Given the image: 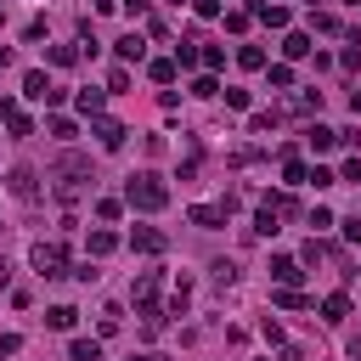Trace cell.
<instances>
[{
  "label": "cell",
  "instance_id": "6da1fadb",
  "mask_svg": "<svg viewBox=\"0 0 361 361\" xmlns=\"http://www.w3.org/2000/svg\"><path fill=\"white\" fill-rule=\"evenodd\" d=\"M51 180H56L51 192H56L62 203H79V197H85V186H90L96 175H90V158H79V152H62V158H56V169H51Z\"/></svg>",
  "mask_w": 361,
  "mask_h": 361
},
{
  "label": "cell",
  "instance_id": "7a4b0ae2",
  "mask_svg": "<svg viewBox=\"0 0 361 361\" xmlns=\"http://www.w3.org/2000/svg\"><path fill=\"white\" fill-rule=\"evenodd\" d=\"M124 203L152 214V209H164V203H169V186H164L158 175H130V180H124Z\"/></svg>",
  "mask_w": 361,
  "mask_h": 361
},
{
  "label": "cell",
  "instance_id": "3957f363",
  "mask_svg": "<svg viewBox=\"0 0 361 361\" xmlns=\"http://www.w3.org/2000/svg\"><path fill=\"white\" fill-rule=\"evenodd\" d=\"M28 259H34L39 276H68V248H62V243H34Z\"/></svg>",
  "mask_w": 361,
  "mask_h": 361
},
{
  "label": "cell",
  "instance_id": "277c9868",
  "mask_svg": "<svg viewBox=\"0 0 361 361\" xmlns=\"http://www.w3.org/2000/svg\"><path fill=\"white\" fill-rule=\"evenodd\" d=\"M23 96H28V102H62V90H56L39 68H34V73H23Z\"/></svg>",
  "mask_w": 361,
  "mask_h": 361
},
{
  "label": "cell",
  "instance_id": "5b68a950",
  "mask_svg": "<svg viewBox=\"0 0 361 361\" xmlns=\"http://www.w3.org/2000/svg\"><path fill=\"white\" fill-rule=\"evenodd\" d=\"M226 214H231V197L226 203H192V226H203V231L226 226Z\"/></svg>",
  "mask_w": 361,
  "mask_h": 361
},
{
  "label": "cell",
  "instance_id": "8992f818",
  "mask_svg": "<svg viewBox=\"0 0 361 361\" xmlns=\"http://www.w3.org/2000/svg\"><path fill=\"white\" fill-rule=\"evenodd\" d=\"M130 248H141V254H164L169 237H164L158 226H135V231H130Z\"/></svg>",
  "mask_w": 361,
  "mask_h": 361
},
{
  "label": "cell",
  "instance_id": "52a82bcc",
  "mask_svg": "<svg viewBox=\"0 0 361 361\" xmlns=\"http://www.w3.org/2000/svg\"><path fill=\"white\" fill-rule=\"evenodd\" d=\"M96 141H102L107 152H118V147H124V124H118V118H96Z\"/></svg>",
  "mask_w": 361,
  "mask_h": 361
},
{
  "label": "cell",
  "instance_id": "ba28073f",
  "mask_svg": "<svg viewBox=\"0 0 361 361\" xmlns=\"http://www.w3.org/2000/svg\"><path fill=\"white\" fill-rule=\"evenodd\" d=\"M271 276H276L282 288H293V282H299L305 271H299V259H288V254H276V259H271Z\"/></svg>",
  "mask_w": 361,
  "mask_h": 361
},
{
  "label": "cell",
  "instance_id": "9c48e42d",
  "mask_svg": "<svg viewBox=\"0 0 361 361\" xmlns=\"http://www.w3.org/2000/svg\"><path fill=\"white\" fill-rule=\"evenodd\" d=\"M254 17H259V23H271V28H288V6H276V0H259V6H254Z\"/></svg>",
  "mask_w": 361,
  "mask_h": 361
},
{
  "label": "cell",
  "instance_id": "30bf717a",
  "mask_svg": "<svg viewBox=\"0 0 361 361\" xmlns=\"http://www.w3.org/2000/svg\"><path fill=\"white\" fill-rule=\"evenodd\" d=\"M113 51H118V62H141V56H147V45H141V34H124V39L113 45Z\"/></svg>",
  "mask_w": 361,
  "mask_h": 361
},
{
  "label": "cell",
  "instance_id": "8fae6325",
  "mask_svg": "<svg viewBox=\"0 0 361 361\" xmlns=\"http://www.w3.org/2000/svg\"><path fill=\"white\" fill-rule=\"evenodd\" d=\"M322 316H327V322H344V316H350V293H327V299H322Z\"/></svg>",
  "mask_w": 361,
  "mask_h": 361
},
{
  "label": "cell",
  "instance_id": "7c38bea8",
  "mask_svg": "<svg viewBox=\"0 0 361 361\" xmlns=\"http://www.w3.org/2000/svg\"><path fill=\"white\" fill-rule=\"evenodd\" d=\"M45 322H51L56 333H68V327L79 322V310H73V305H51V310H45Z\"/></svg>",
  "mask_w": 361,
  "mask_h": 361
},
{
  "label": "cell",
  "instance_id": "4fadbf2b",
  "mask_svg": "<svg viewBox=\"0 0 361 361\" xmlns=\"http://www.w3.org/2000/svg\"><path fill=\"white\" fill-rule=\"evenodd\" d=\"M282 56H288V62L310 56V34H288V39H282Z\"/></svg>",
  "mask_w": 361,
  "mask_h": 361
},
{
  "label": "cell",
  "instance_id": "5bb4252c",
  "mask_svg": "<svg viewBox=\"0 0 361 361\" xmlns=\"http://www.w3.org/2000/svg\"><path fill=\"white\" fill-rule=\"evenodd\" d=\"M310 147H316V152H333V147H338V130H327V124H310Z\"/></svg>",
  "mask_w": 361,
  "mask_h": 361
},
{
  "label": "cell",
  "instance_id": "9a60e30c",
  "mask_svg": "<svg viewBox=\"0 0 361 361\" xmlns=\"http://www.w3.org/2000/svg\"><path fill=\"white\" fill-rule=\"evenodd\" d=\"M11 192H17V197H39V186H34V169H11Z\"/></svg>",
  "mask_w": 361,
  "mask_h": 361
},
{
  "label": "cell",
  "instance_id": "2e32d148",
  "mask_svg": "<svg viewBox=\"0 0 361 361\" xmlns=\"http://www.w3.org/2000/svg\"><path fill=\"white\" fill-rule=\"evenodd\" d=\"M68 361H102V344H96V338H73Z\"/></svg>",
  "mask_w": 361,
  "mask_h": 361
},
{
  "label": "cell",
  "instance_id": "e0dca14e",
  "mask_svg": "<svg viewBox=\"0 0 361 361\" xmlns=\"http://www.w3.org/2000/svg\"><path fill=\"white\" fill-rule=\"evenodd\" d=\"M147 73H152L158 85H175V62H169V56H158V62H147Z\"/></svg>",
  "mask_w": 361,
  "mask_h": 361
},
{
  "label": "cell",
  "instance_id": "ac0fdd59",
  "mask_svg": "<svg viewBox=\"0 0 361 361\" xmlns=\"http://www.w3.org/2000/svg\"><path fill=\"white\" fill-rule=\"evenodd\" d=\"M305 175H310V169H305V164H299V158H293V152H288V158H282V180H288V186H299V180H305Z\"/></svg>",
  "mask_w": 361,
  "mask_h": 361
},
{
  "label": "cell",
  "instance_id": "d6986e66",
  "mask_svg": "<svg viewBox=\"0 0 361 361\" xmlns=\"http://www.w3.org/2000/svg\"><path fill=\"white\" fill-rule=\"evenodd\" d=\"M113 248H118V237H113V231H90V254H96V259H102V254H113Z\"/></svg>",
  "mask_w": 361,
  "mask_h": 361
},
{
  "label": "cell",
  "instance_id": "ffe728a7",
  "mask_svg": "<svg viewBox=\"0 0 361 361\" xmlns=\"http://www.w3.org/2000/svg\"><path fill=\"white\" fill-rule=\"evenodd\" d=\"M276 310H305V293L299 288H276Z\"/></svg>",
  "mask_w": 361,
  "mask_h": 361
},
{
  "label": "cell",
  "instance_id": "44dd1931",
  "mask_svg": "<svg viewBox=\"0 0 361 361\" xmlns=\"http://www.w3.org/2000/svg\"><path fill=\"white\" fill-rule=\"evenodd\" d=\"M73 107H79V113H102V90H79Z\"/></svg>",
  "mask_w": 361,
  "mask_h": 361
},
{
  "label": "cell",
  "instance_id": "7402d4cb",
  "mask_svg": "<svg viewBox=\"0 0 361 361\" xmlns=\"http://www.w3.org/2000/svg\"><path fill=\"white\" fill-rule=\"evenodd\" d=\"M237 62H243V68H265V51H259V45H243Z\"/></svg>",
  "mask_w": 361,
  "mask_h": 361
},
{
  "label": "cell",
  "instance_id": "603a6c76",
  "mask_svg": "<svg viewBox=\"0 0 361 361\" xmlns=\"http://www.w3.org/2000/svg\"><path fill=\"white\" fill-rule=\"evenodd\" d=\"M271 85H276V90H293V68L276 62V68H271Z\"/></svg>",
  "mask_w": 361,
  "mask_h": 361
},
{
  "label": "cell",
  "instance_id": "cb8c5ba5",
  "mask_svg": "<svg viewBox=\"0 0 361 361\" xmlns=\"http://www.w3.org/2000/svg\"><path fill=\"white\" fill-rule=\"evenodd\" d=\"M118 209H124L118 197H96V220H118Z\"/></svg>",
  "mask_w": 361,
  "mask_h": 361
},
{
  "label": "cell",
  "instance_id": "d4e9b609",
  "mask_svg": "<svg viewBox=\"0 0 361 361\" xmlns=\"http://www.w3.org/2000/svg\"><path fill=\"white\" fill-rule=\"evenodd\" d=\"M51 62H56V68H68V62H79V45H56V51H51Z\"/></svg>",
  "mask_w": 361,
  "mask_h": 361
},
{
  "label": "cell",
  "instance_id": "484cf974",
  "mask_svg": "<svg viewBox=\"0 0 361 361\" xmlns=\"http://www.w3.org/2000/svg\"><path fill=\"white\" fill-rule=\"evenodd\" d=\"M45 130H51V135H56V141H68V135H79V130H73V118H51V124H45Z\"/></svg>",
  "mask_w": 361,
  "mask_h": 361
},
{
  "label": "cell",
  "instance_id": "4316f807",
  "mask_svg": "<svg viewBox=\"0 0 361 361\" xmlns=\"http://www.w3.org/2000/svg\"><path fill=\"white\" fill-rule=\"evenodd\" d=\"M305 180H310V186H316V192H322V186H333V180H338V175H333V169H322V164H316V169H310V175H305Z\"/></svg>",
  "mask_w": 361,
  "mask_h": 361
},
{
  "label": "cell",
  "instance_id": "83f0119b",
  "mask_svg": "<svg viewBox=\"0 0 361 361\" xmlns=\"http://www.w3.org/2000/svg\"><path fill=\"white\" fill-rule=\"evenodd\" d=\"M192 96H220V85H214V79L203 73V79H192Z\"/></svg>",
  "mask_w": 361,
  "mask_h": 361
},
{
  "label": "cell",
  "instance_id": "f1b7e54d",
  "mask_svg": "<svg viewBox=\"0 0 361 361\" xmlns=\"http://www.w3.org/2000/svg\"><path fill=\"white\" fill-rule=\"evenodd\" d=\"M11 135H34V118L28 113H11Z\"/></svg>",
  "mask_w": 361,
  "mask_h": 361
},
{
  "label": "cell",
  "instance_id": "f546056e",
  "mask_svg": "<svg viewBox=\"0 0 361 361\" xmlns=\"http://www.w3.org/2000/svg\"><path fill=\"white\" fill-rule=\"evenodd\" d=\"M214 282H220V288H226V282H237V265H231V259H220V265H214Z\"/></svg>",
  "mask_w": 361,
  "mask_h": 361
},
{
  "label": "cell",
  "instance_id": "4dcf8cb0",
  "mask_svg": "<svg viewBox=\"0 0 361 361\" xmlns=\"http://www.w3.org/2000/svg\"><path fill=\"white\" fill-rule=\"evenodd\" d=\"M186 305H192V293H186V282H180V288H175V299H169V310H175V316H186Z\"/></svg>",
  "mask_w": 361,
  "mask_h": 361
},
{
  "label": "cell",
  "instance_id": "1f68e13d",
  "mask_svg": "<svg viewBox=\"0 0 361 361\" xmlns=\"http://www.w3.org/2000/svg\"><path fill=\"white\" fill-rule=\"evenodd\" d=\"M118 322H124V316H118V305H107V310H102V333H118Z\"/></svg>",
  "mask_w": 361,
  "mask_h": 361
},
{
  "label": "cell",
  "instance_id": "d6a6232c",
  "mask_svg": "<svg viewBox=\"0 0 361 361\" xmlns=\"http://www.w3.org/2000/svg\"><path fill=\"white\" fill-rule=\"evenodd\" d=\"M17 350H23V338L17 333H0V355H17Z\"/></svg>",
  "mask_w": 361,
  "mask_h": 361
},
{
  "label": "cell",
  "instance_id": "836d02e7",
  "mask_svg": "<svg viewBox=\"0 0 361 361\" xmlns=\"http://www.w3.org/2000/svg\"><path fill=\"white\" fill-rule=\"evenodd\" d=\"M192 11H197V17H214V11H220V0H192Z\"/></svg>",
  "mask_w": 361,
  "mask_h": 361
},
{
  "label": "cell",
  "instance_id": "e575fe53",
  "mask_svg": "<svg viewBox=\"0 0 361 361\" xmlns=\"http://www.w3.org/2000/svg\"><path fill=\"white\" fill-rule=\"evenodd\" d=\"M344 237H350V243H361V214H355V220H344Z\"/></svg>",
  "mask_w": 361,
  "mask_h": 361
},
{
  "label": "cell",
  "instance_id": "d590c367",
  "mask_svg": "<svg viewBox=\"0 0 361 361\" xmlns=\"http://www.w3.org/2000/svg\"><path fill=\"white\" fill-rule=\"evenodd\" d=\"M276 361H305V350H299V344H282V355H276Z\"/></svg>",
  "mask_w": 361,
  "mask_h": 361
},
{
  "label": "cell",
  "instance_id": "8d00e7d4",
  "mask_svg": "<svg viewBox=\"0 0 361 361\" xmlns=\"http://www.w3.org/2000/svg\"><path fill=\"white\" fill-rule=\"evenodd\" d=\"M344 180H350V186H361V164H355V158L344 164Z\"/></svg>",
  "mask_w": 361,
  "mask_h": 361
},
{
  "label": "cell",
  "instance_id": "74e56055",
  "mask_svg": "<svg viewBox=\"0 0 361 361\" xmlns=\"http://www.w3.org/2000/svg\"><path fill=\"white\" fill-rule=\"evenodd\" d=\"M118 6H124L130 17H141V11H147V0H118Z\"/></svg>",
  "mask_w": 361,
  "mask_h": 361
},
{
  "label": "cell",
  "instance_id": "f35d334b",
  "mask_svg": "<svg viewBox=\"0 0 361 361\" xmlns=\"http://www.w3.org/2000/svg\"><path fill=\"white\" fill-rule=\"evenodd\" d=\"M11 113H17V107H11V96H0V124H11Z\"/></svg>",
  "mask_w": 361,
  "mask_h": 361
},
{
  "label": "cell",
  "instance_id": "ab89813d",
  "mask_svg": "<svg viewBox=\"0 0 361 361\" xmlns=\"http://www.w3.org/2000/svg\"><path fill=\"white\" fill-rule=\"evenodd\" d=\"M6 282H11V265H6V254H0V288H6Z\"/></svg>",
  "mask_w": 361,
  "mask_h": 361
},
{
  "label": "cell",
  "instance_id": "60d3db41",
  "mask_svg": "<svg viewBox=\"0 0 361 361\" xmlns=\"http://www.w3.org/2000/svg\"><path fill=\"white\" fill-rule=\"evenodd\" d=\"M6 68H11V51H6V45H0V73H6Z\"/></svg>",
  "mask_w": 361,
  "mask_h": 361
},
{
  "label": "cell",
  "instance_id": "b9f144b4",
  "mask_svg": "<svg viewBox=\"0 0 361 361\" xmlns=\"http://www.w3.org/2000/svg\"><path fill=\"white\" fill-rule=\"evenodd\" d=\"M350 107H355V118H361V90H355V96H350Z\"/></svg>",
  "mask_w": 361,
  "mask_h": 361
},
{
  "label": "cell",
  "instance_id": "7bdbcfd3",
  "mask_svg": "<svg viewBox=\"0 0 361 361\" xmlns=\"http://www.w3.org/2000/svg\"><path fill=\"white\" fill-rule=\"evenodd\" d=\"M130 361H158V355H130Z\"/></svg>",
  "mask_w": 361,
  "mask_h": 361
}]
</instances>
